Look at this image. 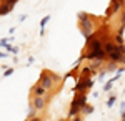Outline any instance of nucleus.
<instances>
[{"mask_svg":"<svg viewBox=\"0 0 125 121\" xmlns=\"http://www.w3.org/2000/svg\"><path fill=\"white\" fill-rule=\"evenodd\" d=\"M87 103V95L85 93H80L77 95L75 98H73V101H72V108H70V111H68V116L70 118H73V116H77L78 113L82 111V108H83V104Z\"/></svg>","mask_w":125,"mask_h":121,"instance_id":"obj_1","label":"nucleus"},{"mask_svg":"<svg viewBox=\"0 0 125 121\" xmlns=\"http://www.w3.org/2000/svg\"><path fill=\"white\" fill-rule=\"evenodd\" d=\"M55 80H58V76L55 73H50V71H42L40 73V80H39V83L45 88V90H52V86H53V83H55Z\"/></svg>","mask_w":125,"mask_h":121,"instance_id":"obj_2","label":"nucleus"},{"mask_svg":"<svg viewBox=\"0 0 125 121\" xmlns=\"http://www.w3.org/2000/svg\"><path fill=\"white\" fill-rule=\"evenodd\" d=\"M83 58L85 60H105L107 58V53L104 48H98V50H88L87 53H83Z\"/></svg>","mask_w":125,"mask_h":121,"instance_id":"obj_3","label":"nucleus"},{"mask_svg":"<svg viewBox=\"0 0 125 121\" xmlns=\"http://www.w3.org/2000/svg\"><path fill=\"white\" fill-rule=\"evenodd\" d=\"M94 86V80L92 78H80V81H78L77 85H75V91H80V93H83L85 90H88V88H92Z\"/></svg>","mask_w":125,"mask_h":121,"instance_id":"obj_4","label":"nucleus"},{"mask_svg":"<svg viewBox=\"0 0 125 121\" xmlns=\"http://www.w3.org/2000/svg\"><path fill=\"white\" fill-rule=\"evenodd\" d=\"M80 32H82V35L83 37H90L92 33H94V23H92V20L88 18L85 22H80Z\"/></svg>","mask_w":125,"mask_h":121,"instance_id":"obj_5","label":"nucleus"},{"mask_svg":"<svg viewBox=\"0 0 125 121\" xmlns=\"http://www.w3.org/2000/svg\"><path fill=\"white\" fill-rule=\"evenodd\" d=\"M45 98H42V96H33V100H32V106L37 110V111H42L43 108H45Z\"/></svg>","mask_w":125,"mask_h":121,"instance_id":"obj_6","label":"nucleus"},{"mask_svg":"<svg viewBox=\"0 0 125 121\" xmlns=\"http://www.w3.org/2000/svg\"><path fill=\"white\" fill-rule=\"evenodd\" d=\"M120 9H122V3H118V2H112V5L107 9V18H110L114 13H117V12H120Z\"/></svg>","mask_w":125,"mask_h":121,"instance_id":"obj_7","label":"nucleus"},{"mask_svg":"<svg viewBox=\"0 0 125 121\" xmlns=\"http://www.w3.org/2000/svg\"><path fill=\"white\" fill-rule=\"evenodd\" d=\"M94 75H95V70H94L92 66H85V68L80 70V78H90V76H94Z\"/></svg>","mask_w":125,"mask_h":121,"instance_id":"obj_8","label":"nucleus"},{"mask_svg":"<svg viewBox=\"0 0 125 121\" xmlns=\"http://www.w3.org/2000/svg\"><path fill=\"white\" fill-rule=\"evenodd\" d=\"M32 93H33V96H42V98H45V96H47V90L39 83L33 90H32Z\"/></svg>","mask_w":125,"mask_h":121,"instance_id":"obj_9","label":"nucleus"},{"mask_svg":"<svg viewBox=\"0 0 125 121\" xmlns=\"http://www.w3.org/2000/svg\"><path fill=\"white\" fill-rule=\"evenodd\" d=\"M12 10H13V7H12V5H7V3H0V17H5V15H9Z\"/></svg>","mask_w":125,"mask_h":121,"instance_id":"obj_10","label":"nucleus"},{"mask_svg":"<svg viewBox=\"0 0 125 121\" xmlns=\"http://www.w3.org/2000/svg\"><path fill=\"white\" fill-rule=\"evenodd\" d=\"M115 47H117V45L114 43V40H110V42H105V43L102 45V48L105 50V53H107V55H108L110 52H114V50H115Z\"/></svg>","mask_w":125,"mask_h":121,"instance_id":"obj_11","label":"nucleus"},{"mask_svg":"<svg viewBox=\"0 0 125 121\" xmlns=\"http://www.w3.org/2000/svg\"><path fill=\"white\" fill-rule=\"evenodd\" d=\"M82 114H90V113H94V106H92V104H83V108H82Z\"/></svg>","mask_w":125,"mask_h":121,"instance_id":"obj_12","label":"nucleus"},{"mask_svg":"<svg viewBox=\"0 0 125 121\" xmlns=\"http://www.w3.org/2000/svg\"><path fill=\"white\" fill-rule=\"evenodd\" d=\"M48 20H50V15H47V17L42 18V22H40V33H43V28H45V25L48 23Z\"/></svg>","mask_w":125,"mask_h":121,"instance_id":"obj_13","label":"nucleus"},{"mask_svg":"<svg viewBox=\"0 0 125 121\" xmlns=\"http://www.w3.org/2000/svg\"><path fill=\"white\" fill-rule=\"evenodd\" d=\"M90 17H88V13L87 12H78V22H85V20H88Z\"/></svg>","mask_w":125,"mask_h":121,"instance_id":"obj_14","label":"nucleus"},{"mask_svg":"<svg viewBox=\"0 0 125 121\" xmlns=\"http://www.w3.org/2000/svg\"><path fill=\"white\" fill-rule=\"evenodd\" d=\"M114 43H115V45H125V43H124V37L117 33L115 38H114Z\"/></svg>","mask_w":125,"mask_h":121,"instance_id":"obj_15","label":"nucleus"},{"mask_svg":"<svg viewBox=\"0 0 125 121\" xmlns=\"http://www.w3.org/2000/svg\"><path fill=\"white\" fill-rule=\"evenodd\" d=\"M124 30H125V10H124V13H122V25H120V28H118V35H122Z\"/></svg>","mask_w":125,"mask_h":121,"instance_id":"obj_16","label":"nucleus"},{"mask_svg":"<svg viewBox=\"0 0 125 121\" xmlns=\"http://www.w3.org/2000/svg\"><path fill=\"white\" fill-rule=\"evenodd\" d=\"M102 61H104V60H92V63H90V66H92L94 70H97L98 66L102 65Z\"/></svg>","mask_w":125,"mask_h":121,"instance_id":"obj_17","label":"nucleus"},{"mask_svg":"<svg viewBox=\"0 0 125 121\" xmlns=\"http://www.w3.org/2000/svg\"><path fill=\"white\" fill-rule=\"evenodd\" d=\"M117 65H118V63H115V61H110V63H108V68H107V71H115L117 70Z\"/></svg>","mask_w":125,"mask_h":121,"instance_id":"obj_18","label":"nucleus"},{"mask_svg":"<svg viewBox=\"0 0 125 121\" xmlns=\"http://www.w3.org/2000/svg\"><path fill=\"white\" fill-rule=\"evenodd\" d=\"M112 83H114L112 80H110L108 83H105V86H104V90H105V91H110V88H112Z\"/></svg>","mask_w":125,"mask_h":121,"instance_id":"obj_19","label":"nucleus"},{"mask_svg":"<svg viewBox=\"0 0 125 121\" xmlns=\"http://www.w3.org/2000/svg\"><path fill=\"white\" fill-rule=\"evenodd\" d=\"M114 103H115V96H110V98H108V101H107V106H112Z\"/></svg>","mask_w":125,"mask_h":121,"instance_id":"obj_20","label":"nucleus"},{"mask_svg":"<svg viewBox=\"0 0 125 121\" xmlns=\"http://www.w3.org/2000/svg\"><path fill=\"white\" fill-rule=\"evenodd\" d=\"M7 40H9V38H3V40H0V47H7Z\"/></svg>","mask_w":125,"mask_h":121,"instance_id":"obj_21","label":"nucleus"},{"mask_svg":"<svg viewBox=\"0 0 125 121\" xmlns=\"http://www.w3.org/2000/svg\"><path fill=\"white\" fill-rule=\"evenodd\" d=\"M12 73H13V68H9V70H5V71H3L5 76H9V75H12Z\"/></svg>","mask_w":125,"mask_h":121,"instance_id":"obj_22","label":"nucleus"},{"mask_svg":"<svg viewBox=\"0 0 125 121\" xmlns=\"http://www.w3.org/2000/svg\"><path fill=\"white\" fill-rule=\"evenodd\" d=\"M29 121H42V120H40L39 116H33V118H30V120H29Z\"/></svg>","mask_w":125,"mask_h":121,"instance_id":"obj_23","label":"nucleus"},{"mask_svg":"<svg viewBox=\"0 0 125 121\" xmlns=\"http://www.w3.org/2000/svg\"><path fill=\"white\" fill-rule=\"evenodd\" d=\"M70 121H82V120H80V116H78V114H77V116H73V118H72V120H70Z\"/></svg>","mask_w":125,"mask_h":121,"instance_id":"obj_24","label":"nucleus"},{"mask_svg":"<svg viewBox=\"0 0 125 121\" xmlns=\"http://www.w3.org/2000/svg\"><path fill=\"white\" fill-rule=\"evenodd\" d=\"M12 53H19V47H12Z\"/></svg>","mask_w":125,"mask_h":121,"instance_id":"obj_25","label":"nucleus"},{"mask_svg":"<svg viewBox=\"0 0 125 121\" xmlns=\"http://www.w3.org/2000/svg\"><path fill=\"white\" fill-rule=\"evenodd\" d=\"M0 58H7V53H0Z\"/></svg>","mask_w":125,"mask_h":121,"instance_id":"obj_26","label":"nucleus"},{"mask_svg":"<svg viewBox=\"0 0 125 121\" xmlns=\"http://www.w3.org/2000/svg\"><path fill=\"white\" fill-rule=\"evenodd\" d=\"M122 121H125V111H122Z\"/></svg>","mask_w":125,"mask_h":121,"instance_id":"obj_27","label":"nucleus"},{"mask_svg":"<svg viewBox=\"0 0 125 121\" xmlns=\"http://www.w3.org/2000/svg\"><path fill=\"white\" fill-rule=\"evenodd\" d=\"M112 2H118V3H124V0H112Z\"/></svg>","mask_w":125,"mask_h":121,"instance_id":"obj_28","label":"nucleus"},{"mask_svg":"<svg viewBox=\"0 0 125 121\" xmlns=\"http://www.w3.org/2000/svg\"><path fill=\"white\" fill-rule=\"evenodd\" d=\"M60 121H67V120H60Z\"/></svg>","mask_w":125,"mask_h":121,"instance_id":"obj_29","label":"nucleus"}]
</instances>
